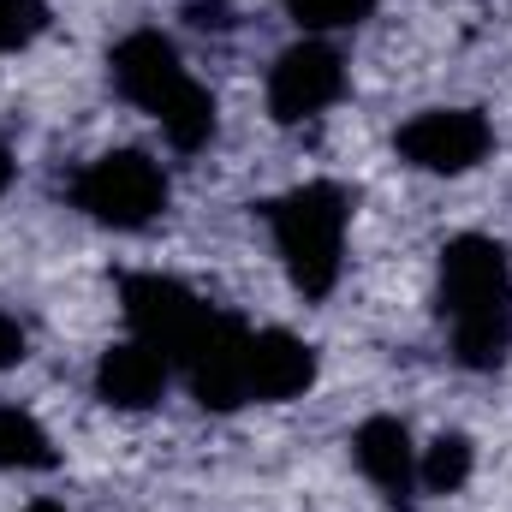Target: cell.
Instances as JSON below:
<instances>
[{
    "label": "cell",
    "mask_w": 512,
    "mask_h": 512,
    "mask_svg": "<svg viewBox=\"0 0 512 512\" xmlns=\"http://www.w3.org/2000/svg\"><path fill=\"white\" fill-rule=\"evenodd\" d=\"M441 328L447 352L489 376L512 358V251L489 233L441 245Z\"/></svg>",
    "instance_id": "1"
},
{
    "label": "cell",
    "mask_w": 512,
    "mask_h": 512,
    "mask_svg": "<svg viewBox=\"0 0 512 512\" xmlns=\"http://www.w3.org/2000/svg\"><path fill=\"white\" fill-rule=\"evenodd\" d=\"M108 78L137 114H149L161 137L179 155H197L215 143V96L191 78V66L179 60V48L161 30H131L108 54Z\"/></svg>",
    "instance_id": "2"
},
{
    "label": "cell",
    "mask_w": 512,
    "mask_h": 512,
    "mask_svg": "<svg viewBox=\"0 0 512 512\" xmlns=\"http://www.w3.org/2000/svg\"><path fill=\"white\" fill-rule=\"evenodd\" d=\"M268 233L286 280L304 298H328L346 274V233H352V197L334 179H304L268 203Z\"/></svg>",
    "instance_id": "3"
},
{
    "label": "cell",
    "mask_w": 512,
    "mask_h": 512,
    "mask_svg": "<svg viewBox=\"0 0 512 512\" xmlns=\"http://www.w3.org/2000/svg\"><path fill=\"white\" fill-rule=\"evenodd\" d=\"M72 209L108 233H143L167 215V167L143 149H108L72 179Z\"/></svg>",
    "instance_id": "4"
},
{
    "label": "cell",
    "mask_w": 512,
    "mask_h": 512,
    "mask_svg": "<svg viewBox=\"0 0 512 512\" xmlns=\"http://www.w3.org/2000/svg\"><path fill=\"white\" fill-rule=\"evenodd\" d=\"M245 358H251V322H239L233 310L209 304L197 334L173 352V376L191 387V399L203 411H239V405H251Z\"/></svg>",
    "instance_id": "5"
},
{
    "label": "cell",
    "mask_w": 512,
    "mask_h": 512,
    "mask_svg": "<svg viewBox=\"0 0 512 512\" xmlns=\"http://www.w3.org/2000/svg\"><path fill=\"white\" fill-rule=\"evenodd\" d=\"M346 96V54L328 36H298L268 66V114L274 126H304Z\"/></svg>",
    "instance_id": "6"
},
{
    "label": "cell",
    "mask_w": 512,
    "mask_h": 512,
    "mask_svg": "<svg viewBox=\"0 0 512 512\" xmlns=\"http://www.w3.org/2000/svg\"><path fill=\"white\" fill-rule=\"evenodd\" d=\"M393 149H399L405 167L453 179V173H471V167L489 161L495 126L477 108H423V114H411L405 126L393 131Z\"/></svg>",
    "instance_id": "7"
},
{
    "label": "cell",
    "mask_w": 512,
    "mask_h": 512,
    "mask_svg": "<svg viewBox=\"0 0 512 512\" xmlns=\"http://www.w3.org/2000/svg\"><path fill=\"white\" fill-rule=\"evenodd\" d=\"M120 310H126V328L137 340H149V346H161L167 358L197 334V322L209 316V304L185 286V280H173V274H126L120 280Z\"/></svg>",
    "instance_id": "8"
},
{
    "label": "cell",
    "mask_w": 512,
    "mask_h": 512,
    "mask_svg": "<svg viewBox=\"0 0 512 512\" xmlns=\"http://www.w3.org/2000/svg\"><path fill=\"white\" fill-rule=\"evenodd\" d=\"M352 459L364 471V483L382 495L387 507H411L417 501V441L399 417H364L352 429Z\"/></svg>",
    "instance_id": "9"
},
{
    "label": "cell",
    "mask_w": 512,
    "mask_h": 512,
    "mask_svg": "<svg viewBox=\"0 0 512 512\" xmlns=\"http://www.w3.org/2000/svg\"><path fill=\"white\" fill-rule=\"evenodd\" d=\"M167 382H173V358L161 346L137 340V334L108 346L102 364H96V399L108 411H149V405H161Z\"/></svg>",
    "instance_id": "10"
},
{
    "label": "cell",
    "mask_w": 512,
    "mask_h": 512,
    "mask_svg": "<svg viewBox=\"0 0 512 512\" xmlns=\"http://www.w3.org/2000/svg\"><path fill=\"white\" fill-rule=\"evenodd\" d=\"M245 382L256 405H286L316 382V346L286 334V328H251V358H245Z\"/></svg>",
    "instance_id": "11"
},
{
    "label": "cell",
    "mask_w": 512,
    "mask_h": 512,
    "mask_svg": "<svg viewBox=\"0 0 512 512\" xmlns=\"http://www.w3.org/2000/svg\"><path fill=\"white\" fill-rule=\"evenodd\" d=\"M471 471H477V447L459 429H447L429 447H417V489L423 495H459L471 483Z\"/></svg>",
    "instance_id": "12"
},
{
    "label": "cell",
    "mask_w": 512,
    "mask_h": 512,
    "mask_svg": "<svg viewBox=\"0 0 512 512\" xmlns=\"http://www.w3.org/2000/svg\"><path fill=\"white\" fill-rule=\"evenodd\" d=\"M54 441L48 429L18 411V405H0V471H54Z\"/></svg>",
    "instance_id": "13"
},
{
    "label": "cell",
    "mask_w": 512,
    "mask_h": 512,
    "mask_svg": "<svg viewBox=\"0 0 512 512\" xmlns=\"http://www.w3.org/2000/svg\"><path fill=\"white\" fill-rule=\"evenodd\" d=\"M298 30L304 36H334V30H352L376 12V0H286Z\"/></svg>",
    "instance_id": "14"
},
{
    "label": "cell",
    "mask_w": 512,
    "mask_h": 512,
    "mask_svg": "<svg viewBox=\"0 0 512 512\" xmlns=\"http://www.w3.org/2000/svg\"><path fill=\"white\" fill-rule=\"evenodd\" d=\"M48 30V0H0V60Z\"/></svg>",
    "instance_id": "15"
},
{
    "label": "cell",
    "mask_w": 512,
    "mask_h": 512,
    "mask_svg": "<svg viewBox=\"0 0 512 512\" xmlns=\"http://www.w3.org/2000/svg\"><path fill=\"white\" fill-rule=\"evenodd\" d=\"M12 364H24V328L0 310V370H12Z\"/></svg>",
    "instance_id": "16"
},
{
    "label": "cell",
    "mask_w": 512,
    "mask_h": 512,
    "mask_svg": "<svg viewBox=\"0 0 512 512\" xmlns=\"http://www.w3.org/2000/svg\"><path fill=\"white\" fill-rule=\"evenodd\" d=\"M185 12H191L197 30H227V24H233V18H227V0H191Z\"/></svg>",
    "instance_id": "17"
},
{
    "label": "cell",
    "mask_w": 512,
    "mask_h": 512,
    "mask_svg": "<svg viewBox=\"0 0 512 512\" xmlns=\"http://www.w3.org/2000/svg\"><path fill=\"white\" fill-rule=\"evenodd\" d=\"M12 179H18V161H12V149H6V143H0V197H6V191H12Z\"/></svg>",
    "instance_id": "18"
},
{
    "label": "cell",
    "mask_w": 512,
    "mask_h": 512,
    "mask_svg": "<svg viewBox=\"0 0 512 512\" xmlns=\"http://www.w3.org/2000/svg\"><path fill=\"white\" fill-rule=\"evenodd\" d=\"M24 512H72V507H60V501H30Z\"/></svg>",
    "instance_id": "19"
}]
</instances>
